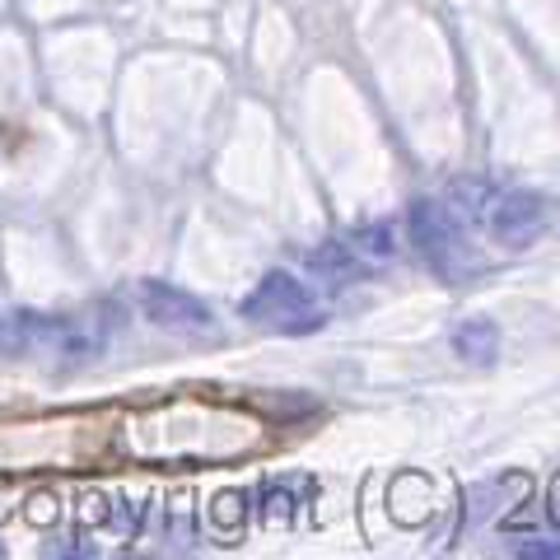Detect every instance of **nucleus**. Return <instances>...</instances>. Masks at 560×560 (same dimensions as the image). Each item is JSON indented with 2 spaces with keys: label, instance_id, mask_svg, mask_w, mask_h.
Returning <instances> with one entry per match:
<instances>
[{
  "label": "nucleus",
  "instance_id": "nucleus-1",
  "mask_svg": "<svg viewBox=\"0 0 560 560\" xmlns=\"http://www.w3.org/2000/svg\"><path fill=\"white\" fill-rule=\"evenodd\" d=\"M238 313L248 323L276 327L285 337H304V331H323L327 327V308L313 300V290L304 280H294L290 271H267L257 280V290L238 304Z\"/></svg>",
  "mask_w": 560,
  "mask_h": 560
},
{
  "label": "nucleus",
  "instance_id": "nucleus-2",
  "mask_svg": "<svg viewBox=\"0 0 560 560\" xmlns=\"http://www.w3.org/2000/svg\"><path fill=\"white\" fill-rule=\"evenodd\" d=\"M407 234L416 243V253L425 257L444 280H458L463 276V267H467V243H463L458 220H453V210L444 201L420 197L411 206V215H407Z\"/></svg>",
  "mask_w": 560,
  "mask_h": 560
},
{
  "label": "nucleus",
  "instance_id": "nucleus-3",
  "mask_svg": "<svg viewBox=\"0 0 560 560\" xmlns=\"http://www.w3.org/2000/svg\"><path fill=\"white\" fill-rule=\"evenodd\" d=\"M136 304L154 327L178 331V337H210V331H215V313H210V304H201L197 294H187L178 285H168V280H140Z\"/></svg>",
  "mask_w": 560,
  "mask_h": 560
},
{
  "label": "nucleus",
  "instance_id": "nucleus-4",
  "mask_svg": "<svg viewBox=\"0 0 560 560\" xmlns=\"http://www.w3.org/2000/svg\"><path fill=\"white\" fill-rule=\"evenodd\" d=\"M541 220H547V206L533 191H495L481 210V224L510 248H528L541 234Z\"/></svg>",
  "mask_w": 560,
  "mask_h": 560
},
{
  "label": "nucleus",
  "instance_id": "nucleus-5",
  "mask_svg": "<svg viewBox=\"0 0 560 560\" xmlns=\"http://www.w3.org/2000/svg\"><path fill=\"white\" fill-rule=\"evenodd\" d=\"M453 355L467 364H490L500 355V327L490 318H467L458 331H453Z\"/></svg>",
  "mask_w": 560,
  "mask_h": 560
},
{
  "label": "nucleus",
  "instance_id": "nucleus-6",
  "mask_svg": "<svg viewBox=\"0 0 560 560\" xmlns=\"http://www.w3.org/2000/svg\"><path fill=\"white\" fill-rule=\"evenodd\" d=\"M308 267L318 271V276H327L331 285H346V280H355L364 271V261L350 253V243H327V248L308 253Z\"/></svg>",
  "mask_w": 560,
  "mask_h": 560
},
{
  "label": "nucleus",
  "instance_id": "nucleus-7",
  "mask_svg": "<svg viewBox=\"0 0 560 560\" xmlns=\"http://www.w3.org/2000/svg\"><path fill=\"white\" fill-rule=\"evenodd\" d=\"M346 243H350V253H355L364 267H370V261H388V257L397 253V243H393V230H388V224H370V230H355Z\"/></svg>",
  "mask_w": 560,
  "mask_h": 560
},
{
  "label": "nucleus",
  "instance_id": "nucleus-8",
  "mask_svg": "<svg viewBox=\"0 0 560 560\" xmlns=\"http://www.w3.org/2000/svg\"><path fill=\"white\" fill-rule=\"evenodd\" d=\"M24 350H33V346H28V331L20 323V313H14V318L0 313V355H24Z\"/></svg>",
  "mask_w": 560,
  "mask_h": 560
},
{
  "label": "nucleus",
  "instance_id": "nucleus-9",
  "mask_svg": "<svg viewBox=\"0 0 560 560\" xmlns=\"http://www.w3.org/2000/svg\"><path fill=\"white\" fill-rule=\"evenodd\" d=\"M238 504H243V495H234V490H224V495L215 500V510H210V518H215L220 528H234V523H238Z\"/></svg>",
  "mask_w": 560,
  "mask_h": 560
},
{
  "label": "nucleus",
  "instance_id": "nucleus-10",
  "mask_svg": "<svg viewBox=\"0 0 560 560\" xmlns=\"http://www.w3.org/2000/svg\"><path fill=\"white\" fill-rule=\"evenodd\" d=\"M290 504H294L290 490H276V486L267 490V518H271V523H285V518H290Z\"/></svg>",
  "mask_w": 560,
  "mask_h": 560
},
{
  "label": "nucleus",
  "instance_id": "nucleus-11",
  "mask_svg": "<svg viewBox=\"0 0 560 560\" xmlns=\"http://www.w3.org/2000/svg\"><path fill=\"white\" fill-rule=\"evenodd\" d=\"M84 523H108L113 510H108V495H84Z\"/></svg>",
  "mask_w": 560,
  "mask_h": 560
},
{
  "label": "nucleus",
  "instance_id": "nucleus-12",
  "mask_svg": "<svg viewBox=\"0 0 560 560\" xmlns=\"http://www.w3.org/2000/svg\"><path fill=\"white\" fill-rule=\"evenodd\" d=\"M547 518H551V528H560V471L547 486Z\"/></svg>",
  "mask_w": 560,
  "mask_h": 560
},
{
  "label": "nucleus",
  "instance_id": "nucleus-13",
  "mask_svg": "<svg viewBox=\"0 0 560 560\" xmlns=\"http://www.w3.org/2000/svg\"><path fill=\"white\" fill-rule=\"evenodd\" d=\"M518 551H523V556H547V560H560V541H523Z\"/></svg>",
  "mask_w": 560,
  "mask_h": 560
},
{
  "label": "nucleus",
  "instance_id": "nucleus-14",
  "mask_svg": "<svg viewBox=\"0 0 560 560\" xmlns=\"http://www.w3.org/2000/svg\"><path fill=\"white\" fill-rule=\"evenodd\" d=\"M0 556H5V547H0Z\"/></svg>",
  "mask_w": 560,
  "mask_h": 560
}]
</instances>
